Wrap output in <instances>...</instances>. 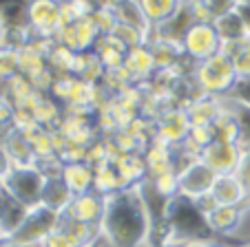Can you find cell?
<instances>
[{
    "mask_svg": "<svg viewBox=\"0 0 250 247\" xmlns=\"http://www.w3.org/2000/svg\"><path fill=\"white\" fill-rule=\"evenodd\" d=\"M235 174L241 179V183L246 186V190L250 192V150H244L241 161H239V168H237Z\"/></svg>",
    "mask_w": 250,
    "mask_h": 247,
    "instance_id": "obj_39",
    "label": "cell"
},
{
    "mask_svg": "<svg viewBox=\"0 0 250 247\" xmlns=\"http://www.w3.org/2000/svg\"><path fill=\"white\" fill-rule=\"evenodd\" d=\"M104 208H106V196L91 190V192H84V194L73 196V201L62 212V216L80 221V223H86V225H93V228H100L102 216H104Z\"/></svg>",
    "mask_w": 250,
    "mask_h": 247,
    "instance_id": "obj_11",
    "label": "cell"
},
{
    "mask_svg": "<svg viewBox=\"0 0 250 247\" xmlns=\"http://www.w3.org/2000/svg\"><path fill=\"white\" fill-rule=\"evenodd\" d=\"M188 133H190V121L184 106H170L155 119V135L153 137L177 148L188 137Z\"/></svg>",
    "mask_w": 250,
    "mask_h": 247,
    "instance_id": "obj_9",
    "label": "cell"
},
{
    "mask_svg": "<svg viewBox=\"0 0 250 247\" xmlns=\"http://www.w3.org/2000/svg\"><path fill=\"white\" fill-rule=\"evenodd\" d=\"M182 49L190 62L199 64L222 51V40L210 22H195L182 40Z\"/></svg>",
    "mask_w": 250,
    "mask_h": 247,
    "instance_id": "obj_6",
    "label": "cell"
},
{
    "mask_svg": "<svg viewBox=\"0 0 250 247\" xmlns=\"http://www.w3.org/2000/svg\"><path fill=\"white\" fill-rule=\"evenodd\" d=\"M190 79H193L195 89L199 93L212 95V97H226L235 89L239 77L235 73L230 56L226 51H219L212 57H208V60L195 64Z\"/></svg>",
    "mask_w": 250,
    "mask_h": 247,
    "instance_id": "obj_2",
    "label": "cell"
},
{
    "mask_svg": "<svg viewBox=\"0 0 250 247\" xmlns=\"http://www.w3.org/2000/svg\"><path fill=\"white\" fill-rule=\"evenodd\" d=\"M31 113H33V119L38 121L40 128L53 131V128H58L62 115H64V106H62L60 102H56L51 95H42V99L36 104V108H33Z\"/></svg>",
    "mask_w": 250,
    "mask_h": 247,
    "instance_id": "obj_28",
    "label": "cell"
},
{
    "mask_svg": "<svg viewBox=\"0 0 250 247\" xmlns=\"http://www.w3.org/2000/svg\"><path fill=\"white\" fill-rule=\"evenodd\" d=\"M137 2H140L142 11H144V16L148 18V22L153 27L168 20L177 11V7L182 5V0H137Z\"/></svg>",
    "mask_w": 250,
    "mask_h": 247,
    "instance_id": "obj_29",
    "label": "cell"
},
{
    "mask_svg": "<svg viewBox=\"0 0 250 247\" xmlns=\"http://www.w3.org/2000/svg\"><path fill=\"white\" fill-rule=\"evenodd\" d=\"M241 154H244V150L239 148V144L215 139L212 144H208L206 148H204L199 159H202L215 174H232L239 168Z\"/></svg>",
    "mask_w": 250,
    "mask_h": 247,
    "instance_id": "obj_10",
    "label": "cell"
},
{
    "mask_svg": "<svg viewBox=\"0 0 250 247\" xmlns=\"http://www.w3.org/2000/svg\"><path fill=\"white\" fill-rule=\"evenodd\" d=\"M27 212H29L27 205L11 199L5 190L0 192V241L5 243L14 236V232L20 228Z\"/></svg>",
    "mask_w": 250,
    "mask_h": 247,
    "instance_id": "obj_16",
    "label": "cell"
},
{
    "mask_svg": "<svg viewBox=\"0 0 250 247\" xmlns=\"http://www.w3.org/2000/svg\"><path fill=\"white\" fill-rule=\"evenodd\" d=\"M5 31H7V22H5V18H2V14H0V42H2V38H5Z\"/></svg>",
    "mask_w": 250,
    "mask_h": 247,
    "instance_id": "obj_44",
    "label": "cell"
},
{
    "mask_svg": "<svg viewBox=\"0 0 250 247\" xmlns=\"http://www.w3.org/2000/svg\"><path fill=\"white\" fill-rule=\"evenodd\" d=\"M217 174L208 168L202 159H195L182 170H177V194L190 201H199L202 196L210 194V188Z\"/></svg>",
    "mask_w": 250,
    "mask_h": 247,
    "instance_id": "obj_7",
    "label": "cell"
},
{
    "mask_svg": "<svg viewBox=\"0 0 250 247\" xmlns=\"http://www.w3.org/2000/svg\"><path fill=\"white\" fill-rule=\"evenodd\" d=\"M111 36H113L115 40H120V42H122L126 49L140 47V44H146L148 42L146 33L140 31V29H135V27H131V24H124V22L115 24V29L111 31Z\"/></svg>",
    "mask_w": 250,
    "mask_h": 247,
    "instance_id": "obj_34",
    "label": "cell"
},
{
    "mask_svg": "<svg viewBox=\"0 0 250 247\" xmlns=\"http://www.w3.org/2000/svg\"><path fill=\"white\" fill-rule=\"evenodd\" d=\"M246 247H250V245H246Z\"/></svg>",
    "mask_w": 250,
    "mask_h": 247,
    "instance_id": "obj_50",
    "label": "cell"
},
{
    "mask_svg": "<svg viewBox=\"0 0 250 247\" xmlns=\"http://www.w3.org/2000/svg\"><path fill=\"white\" fill-rule=\"evenodd\" d=\"M14 168H16V166H14V161H11V157H9V152H7V148L0 144V181H2V179H5Z\"/></svg>",
    "mask_w": 250,
    "mask_h": 247,
    "instance_id": "obj_40",
    "label": "cell"
},
{
    "mask_svg": "<svg viewBox=\"0 0 250 247\" xmlns=\"http://www.w3.org/2000/svg\"><path fill=\"white\" fill-rule=\"evenodd\" d=\"M76 51H71L69 47L64 44L56 42L53 40L49 44V51H47V62H49V71L53 75H73V66H76Z\"/></svg>",
    "mask_w": 250,
    "mask_h": 247,
    "instance_id": "obj_27",
    "label": "cell"
},
{
    "mask_svg": "<svg viewBox=\"0 0 250 247\" xmlns=\"http://www.w3.org/2000/svg\"><path fill=\"white\" fill-rule=\"evenodd\" d=\"M24 27L33 38L56 40L62 29V0H27Z\"/></svg>",
    "mask_w": 250,
    "mask_h": 247,
    "instance_id": "obj_5",
    "label": "cell"
},
{
    "mask_svg": "<svg viewBox=\"0 0 250 247\" xmlns=\"http://www.w3.org/2000/svg\"><path fill=\"white\" fill-rule=\"evenodd\" d=\"M148 247H180V245H173V243H164V241H160V243H151Z\"/></svg>",
    "mask_w": 250,
    "mask_h": 247,
    "instance_id": "obj_45",
    "label": "cell"
},
{
    "mask_svg": "<svg viewBox=\"0 0 250 247\" xmlns=\"http://www.w3.org/2000/svg\"><path fill=\"white\" fill-rule=\"evenodd\" d=\"M202 5L206 7V11L210 14L212 22H215L219 16H226L230 11H235V7L239 5V0H202Z\"/></svg>",
    "mask_w": 250,
    "mask_h": 247,
    "instance_id": "obj_37",
    "label": "cell"
},
{
    "mask_svg": "<svg viewBox=\"0 0 250 247\" xmlns=\"http://www.w3.org/2000/svg\"><path fill=\"white\" fill-rule=\"evenodd\" d=\"M228 97H232L235 102L244 104V106H250V77L248 79H237L235 89L230 91Z\"/></svg>",
    "mask_w": 250,
    "mask_h": 247,
    "instance_id": "obj_38",
    "label": "cell"
},
{
    "mask_svg": "<svg viewBox=\"0 0 250 247\" xmlns=\"http://www.w3.org/2000/svg\"><path fill=\"white\" fill-rule=\"evenodd\" d=\"M60 221H62L60 212L38 203V205H33V208H29L24 221L20 223V228L16 229L9 241L18 243V245H27V247H40L47 241L49 234L58 229Z\"/></svg>",
    "mask_w": 250,
    "mask_h": 247,
    "instance_id": "obj_4",
    "label": "cell"
},
{
    "mask_svg": "<svg viewBox=\"0 0 250 247\" xmlns=\"http://www.w3.org/2000/svg\"><path fill=\"white\" fill-rule=\"evenodd\" d=\"M0 192H2V186H0Z\"/></svg>",
    "mask_w": 250,
    "mask_h": 247,
    "instance_id": "obj_48",
    "label": "cell"
},
{
    "mask_svg": "<svg viewBox=\"0 0 250 247\" xmlns=\"http://www.w3.org/2000/svg\"><path fill=\"white\" fill-rule=\"evenodd\" d=\"M146 186L153 190V194L160 196L162 201H168L177 196V170H168V172L155 174V177L146 179Z\"/></svg>",
    "mask_w": 250,
    "mask_h": 247,
    "instance_id": "obj_31",
    "label": "cell"
},
{
    "mask_svg": "<svg viewBox=\"0 0 250 247\" xmlns=\"http://www.w3.org/2000/svg\"><path fill=\"white\" fill-rule=\"evenodd\" d=\"M195 22H197V20H195V11H193L190 0H182V5L177 7V11H175L168 20H164L162 24L153 27V36L162 38V40H170V42L182 44L184 36L188 33V29L193 27Z\"/></svg>",
    "mask_w": 250,
    "mask_h": 247,
    "instance_id": "obj_12",
    "label": "cell"
},
{
    "mask_svg": "<svg viewBox=\"0 0 250 247\" xmlns=\"http://www.w3.org/2000/svg\"><path fill=\"white\" fill-rule=\"evenodd\" d=\"M222 51H226L230 56L237 77L248 79L250 77V44L241 42V44H235V47H222Z\"/></svg>",
    "mask_w": 250,
    "mask_h": 247,
    "instance_id": "obj_32",
    "label": "cell"
},
{
    "mask_svg": "<svg viewBox=\"0 0 250 247\" xmlns=\"http://www.w3.org/2000/svg\"><path fill=\"white\" fill-rule=\"evenodd\" d=\"M202 245V241H190V243H184V245H180V247H199Z\"/></svg>",
    "mask_w": 250,
    "mask_h": 247,
    "instance_id": "obj_47",
    "label": "cell"
},
{
    "mask_svg": "<svg viewBox=\"0 0 250 247\" xmlns=\"http://www.w3.org/2000/svg\"><path fill=\"white\" fill-rule=\"evenodd\" d=\"M71 201H73V192L66 188V183L62 181L60 177H47V183H44L40 203L62 214V212L69 208Z\"/></svg>",
    "mask_w": 250,
    "mask_h": 247,
    "instance_id": "obj_24",
    "label": "cell"
},
{
    "mask_svg": "<svg viewBox=\"0 0 250 247\" xmlns=\"http://www.w3.org/2000/svg\"><path fill=\"white\" fill-rule=\"evenodd\" d=\"M215 31H217L219 40H222V47H235V44L248 42L250 31L246 27V22L241 20V16L237 11H230L226 16H219L215 22H212Z\"/></svg>",
    "mask_w": 250,
    "mask_h": 247,
    "instance_id": "obj_19",
    "label": "cell"
},
{
    "mask_svg": "<svg viewBox=\"0 0 250 247\" xmlns=\"http://www.w3.org/2000/svg\"><path fill=\"white\" fill-rule=\"evenodd\" d=\"M111 7H113V11H115L118 22L131 24V27L140 29V31H144L148 36V40H151L153 24L148 22V18L144 16V11H142V7H140V2H137V0H113V2H111Z\"/></svg>",
    "mask_w": 250,
    "mask_h": 247,
    "instance_id": "obj_21",
    "label": "cell"
},
{
    "mask_svg": "<svg viewBox=\"0 0 250 247\" xmlns=\"http://www.w3.org/2000/svg\"><path fill=\"white\" fill-rule=\"evenodd\" d=\"M93 51L98 53V57L102 60L104 69H106V71H113V69H120V66H124V57H126L128 49L109 33V36H102V38H100Z\"/></svg>",
    "mask_w": 250,
    "mask_h": 247,
    "instance_id": "obj_25",
    "label": "cell"
},
{
    "mask_svg": "<svg viewBox=\"0 0 250 247\" xmlns=\"http://www.w3.org/2000/svg\"><path fill=\"white\" fill-rule=\"evenodd\" d=\"M186 115H188L190 128L193 126H212V121L217 119L222 113V97H212V95L199 93L184 106Z\"/></svg>",
    "mask_w": 250,
    "mask_h": 247,
    "instance_id": "obj_15",
    "label": "cell"
},
{
    "mask_svg": "<svg viewBox=\"0 0 250 247\" xmlns=\"http://www.w3.org/2000/svg\"><path fill=\"white\" fill-rule=\"evenodd\" d=\"M73 75L86 84H100L106 75L102 60L98 57L95 51H84L76 56V66H73Z\"/></svg>",
    "mask_w": 250,
    "mask_h": 247,
    "instance_id": "obj_23",
    "label": "cell"
},
{
    "mask_svg": "<svg viewBox=\"0 0 250 247\" xmlns=\"http://www.w3.org/2000/svg\"><path fill=\"white\" fill-rule=\"evenodd\" d=\"M100 38H102V33L98 31L91 16H84V18L76 20L73 24L62 27L60 33L56 36V42L64 44V47H69L76 53H84V51H93Z\"/></svg>",
    "mask_w": 250,
    "mask_h": 247,
    "instance_id": "obj_8",
    "label": "cell"
},
{
    "mask_svg": "<svg viewBox=\"0 0 250 247\" xmlns=\"http://www.w3.org/2000/svg\"><path fill=\"white\" fill-rule=\"evenodd\" d=\"M47 183V174L40 170V166H16L9 174H7L0 186L11 199H16L18 203L33 208L38 205L42 199V190Z\"/></svg>",
    "mask_w": 250,
    "mask_h": 247,
    "instance_id": "obj_3",
    "label": "cell"
},
{
    "mask_svg": "<svg viewBox=\"0 0 250 247\" xmlns=\"http://www.w3.org/2000/svg\"><path fill=\"white\" fill-rule=\"evenodd\" d=\"M210 196L217 205H241L246 203V196H248V190L241 183V179L232 174H217L215 177V183L210 188Z\"/></svg>",
    "mask_w": 250,
    "mask_h": 247,
    "instance_id": "obj_14",
    "label": "cell"
},
{
    "mask_svg": "<svg viewBox=\"0 0 250 247\" xmlns=\"http://www.w3.org/2000/svg\"><path fill=\"white\" fill-rule=\"evenodd\" d=\"M106 247H148L153 238V210L140 186L124 188L106 196L100 223Z\"/></svg>",
    "mask_w": 250,
    "mask_h": 247,
    "instance_id": "obj_1",
    "label": "cell"
},
{
    "mask_svg": "<svg viewBox=\"0 0 250 247\" xmlns=\"http://www.w3.org/2000/svg\"><path fill=\"white\" fill-rule=\"evenodd\" d=\"M235 11L241 16V20L246 22V27H248V31H250V2H239V5L235 7Z\"/></svg>",
    "mask_w": 250,
    "mask_h": 247,
    "instance_id": "obj_41",
    "label": "cell"
},
{
    "mask_svg": "<svg viewBox=\"0 0 250 247\" xmlns=\"http://www.w3.org/2000/svg\"><path fill=\"white\" fill-rule=\"evenodd\" d=\"M20 75V57L18 49L14 47H0V84L9 82L11 77Z\"/></svg>",
    "mask_w": 250,
    "mask_h": 247,
    "instance_id": "obj_33",
    "label": "cell"
},
{
    "mask_svg": "<svg viewBox=\"0 0 250 247\" xmlns=\"http://www.w3.org/2000/svg\"><path fill=\"white\" fill-rule=\"evenodd\" d=\"M93 190L100 192L102 196H109V194H115V192L124 190V183L120 179L118 170H115L113 161H104V163H98L93 166Z\"/></svg>",
    "mask_w": 250,
    "mask_h": 247,
    "instance_id": "obj_26",
    "label": "cell"
},
{
    "mask_svg": "<svg viewBox=\"0 0 250 247\" xmlns=\"http://www.w3.org/2000/svg\"><path fill=\"white\" fill-rule=\"evenodd\" d=\"M29 141H31L36 163H42L51 157H60V154L56 152V144H53V131L40 128V131H36L31 137H29Z\"/></svg>",
    "mask_w": 250,
    "mask_h": 247,
    "instance_id": "obj_30",
    "label": "cell"
},
{
    "mask_svg": "<svg viewBox=\"0 0 250 247\" xmlns=\"http://www.w3.org/2000/svg\"><path fill=\"white\" fill-rule=\"evenodd\" d=\"M82 247H106V243H104V241H102V236H100V238H95V241L86 243V245H82Z\"/></svg>",
    "mask_w": 250,
    "mask_h": 247,
    "instance_id": "obj_43",
    "label": "cell"
},
{
    "mask_svg": "<svg viewBox=\"0 0 250 247\" xmlns=\"http://www.w3.org/2000/svg\"><path fill=\"white\" fill-rule=\"evenodd\" d=\"M208 232L212 236H230L241 219V208L237 205H215L210 212L204 214Z\"/></svg>",
    "mask_w": 250,
    "mask_h": 247,
    "instance_id": "obj_17",
    "label": "cell"
},
{
    "mask_svg": "<svg viewBox=\"0 0 250 247\" xmlns=\"http://www.w3.org/2000/svg\"><path fill=\"white\" fill-rule=\"evenodd\" d=\"M0 243H2V241H0Z\"/></svg>",
    "mask_w": 250,
    "mask_h": 247,
    "instance_id": "obj_51",
    "label": "cell"
},
{
    "mask_svg": "<svg viewBox=\"0 0 250 247\" xmlns=\"http://www.w3.org/2000/svg\"><path fill=\"white\" fill-rule=\"evenodd\" d=\"M0 144L7 148V152H9L14 166H36L31 141H29V137L22 135L18 128H11V131L0 139Z\"/></svg>",
    "mask_w": 250,
    "mask_h": 247,
    "instance_id": "obj_22",
    "label": "cell"
},
{
    "mask_svg": "<svg viewBox=\"0 0 250 247\" xmlns=\"http://www.w3.org/2000/svg\"><path fill=\"white\" fill-rule=\"evenodd\" d=\"M40 247H82V243L78 241L69 229H64L62 225H58V229L49 234L47 241H44Z\"/></svg>",
    "mask_w": 250,
    "mask_h": 247,
    "instance_id": "obj_36",
    "label": "cell"
},
{
    "mask_svg": "<svg viewBox=\"0 0 250 247\" xmlns=\"http://www.w3.org/2000/svg\"><path fill=\"white\" fill-rule=\"evenodd\" d=\"M113 166L118 170L120 179H122L124 188H133L140 186L148 179V170H146V161L142 152H133V154H118L113 159Z\"/></svg>",
    "mask_w": 250,
    "mask_h": 247,
    "instance_id": "obj_18",
    "label": "cell"
},
{
    "mask_svg": "<svg viewBox=\"0 0 250 247\" xmlns=\"http://www.w3.org/2000/svg\"><path fill=\"white\" fill-rule=\"evenodd\" d=\"M199 247H228V245H224V243H217L215 238H210V241H202V245Z\"/></svg>",
    "mask_w": 250,
    "mask_h": 247,
    "instance_id": "obj_42",
    "label": "cell"
},
{
    "mask_svg": "<svg viewBox=\"0 0 250 247\" xmlns=\"http://www.w3.org/2000/svg\"><path fill=\"white\" fill-rule=\"evenodd\" d=\"M0 247H27V245H18V243H11V241H5V243H0Z\"/></svg>",
    "mask_w": 250,
    "mask_h": 247,
    "instance_id": "obj_46",
    "label": "cell"
},
{
    "mask_svg": "<svg viewBox=\"0 0 250 247\" xmlns=\"http://www.w3.org/2000/svg\"><path fill=\"white\" fill-rule=\"evenodd\" d=\"M93 166L86 161H73V163H64L62 166L60 179L66 183L73 196L84 194V192L93 190Z\"/></svg>",
    "mask_w": 250,
    "mask_h": 247,
    "instance_id": "obj_20",
    "label": "cell"
},
{
    "mask_svg": "<svg viewBox=\"0 0 250 247\" xmlns=\"http://www.w3.org/2000/svg\"><path fill=\"white\" fill-rule=\"evenodd\" d=\"M248 44H250V38H248Z\"/></svg>",
    "mask_w": 250,
    "mask_h": 247,
    "instance_id": "obj_49",
    "label": "cell"
},
{
    "mask_svg": "<svg viewBox=\"0 0 250 247\" xmlns=\"http://www.w3.org/2000/svg\"><path fill=\"white\" fill-rule=\"evenodd\" d=\"M124 69L128 71V75L133 77V82L137 86H144L151 82L153 75L157 73V64H155V57H153L148 42L128 49L126 57H124Z\"/></svg>",
    "mask_w": 250,
    "mask_h": 247,
    "instance_id": "obj_13",
    "label": "cell"
},
{
    "mask_svg": "<svg viewBox=\"0 0 250 247\" xmlns=\"http://www.w3.org/2000/svg\"><path fill=\"white\" fill-rule=\"evenodd\" d=\"M89 16L102 36H109V33L115 29V24H118V18H115V11L111 5H95Z\"/></svg>",
    "mask_w": 250,
    "mask_h": 247,
    "instance_id": "obj_35",
    "label": "cell"
}]
</instances>
